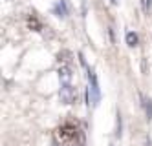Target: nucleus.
<instances>
[{"mask_svg": "<svg viewBox=\"0 0 152 146\" xmlns=\"http://www.w3.org/2000/svg\"><path fill=\"white\" fill-rule=\"evenodd\" d=\"M145 113H147V121H152V100L150 99H145Z\"/></svg>", "mask_w": 152, "mask_h": 146, "instance_id": "10", "label": "nucleus"}, {"mask_svg": "<svg viewBox=\"0 0 152 146\" xmlns=\"http://www.w3.org/2000/svg\"><path fill=\"white\" fill-rule=\"evenodd\" d=\"M59 97H61L62 104H73L75 99H77V89H75L72 84H62L61 92H59Z\"/></svg>", "mask_w": 152, "mask_h": 146, "instance_id": "2", "label": "nucleus"}, {"mask_svg": "<svg viewBox=\"0 0 152 146\" xmlns=\"http://www.w3.org/2000/svg\"><path fill=\"white\" fill-rule=\"evenodd\" d=\"M88 78H90V92H92V102L94 106L99 104L101 100V89H99V82H97V75L94 70H88Z\"/></svg>", "mask_w": 152, "mask_h": 146, "instance_id": "3", "label": "nucleus"}, {"mask_svg": "<svg viewBox=\"0 0 152 146\" xmlns=\"http://www.w3.org/2000/svg\"><path fill=\"white\" fill-rule=\"evenodd\" d=\"M57 60L61 62V66H70V62H72V53H70L68 49L59 51V53H57Z\"/></svg>", "mask_w": 152, "mask_h": 146, "instance_id": "5", "label": "nucleus"}, {"mask_svg": "<svg viewBox=\"0 0 152 146\" xmlns=\"http://www.w3.org/2000/svg\"><path fill=\"white\" fill-rule=\"evenodd\" d=\"M117 119H115V137L119 139L123 135V119H121V113L117 111V115H115Z\"/></svg>", "mask_w": 152, "mask_h": 146, "instance_id": "7", "label": "nucleus"}, {"mask_svg": "<svg viewBox=\"0 0 152 146\" xmlns=\"http://www.w3.org/2000/svg\"><path fill=\"white\" fill-rule=\"evenodd\" d=\"M84 142V135L79 128L77 121H66L64 124H61L55 131H53V144H62V142Z\"/></svg>", "mask_w": 152, "mask_h": 146, "instance_id": "1", "label": "nucleus"}, {"mask_svg": "<svg viewBox=\"0 0 152 146\" xmlns=\"http://www.w3.org/2000/svg\"><path fill=\"white\" fill-rule=\"evenodd\" d=\"M28 28H29V29H33V31H42L40 22H39L35 17H29V18H28Z\"/></svg>", "mask_w": 152, "mask_h": 146, "instance_id": "8", "label": "nucleus"}, {"mask_svg": "<svg viewBox=\"0 0 152 146\" xmlns=\"http://www.w3.org/2000/svg\"><path fill=\"white\" fill-rule=\"evenodd\" d=\"M53 146H84L83 141H77V142H62V144H53Z\"/></svg>", "mask_w": 152, "mask_h": 146, "instance_id": "11", "label": "nucleus"}, {"mask_svg": "<svg viewBox=\"0 0 152 146\" xmlns=\"http://www.w3.org/2000/svg\"><path fill=\"white\" fill-rule=\"evenodd\" d=\"M137 42H139L137 35H136V33H132V31H128V33H126V44H128L130 48H136Z\"/></svg>", "mask_w": 152, "mask_h": 146, "instance_id": "9", "label": "nucleus"}, {"mask_svg": "<svg viewBox=\"0 0 152 146\" xmlns=\"http://www.w3.org/2000/svg\"><path fill=\"white\" fill-rule=\"evenodd\" d=\"M152 7V0H147V9H150Z\"/></svg>", "mask_w": 152, "mask_h": 146, "instance_id": "12", "label": "nucleus"}, {"mask_svg": "<svg viewBox=\"0 0 152 146\" xmlns=\"http://www.w3.org/2000/svg\"><path fill=\"white\" fill-rule=\"evenodd\" d=\"M59 78L62 84H70L72 82V68L70 66H61L59 68Z\"/></svg>", "mask_w": 152, "mask_h": 146, "instance_id": "4", "label": "nucleus"}, {"mask_svg": "<svg viewBox=\"0 0 152 146\" xmlns=\"http://www.w3.org/2000/svg\"><path fill=\"white\" fill-rule=\"evenodd\" d=\"M53 11H55V15H57V17L64 18V17L68 15V7H66V2H64V0H59V2L55 4V7H53Z\"/></svg>", "mask_w": 152, "mask_h": 146, "instance_id": "6", "label": "nucleus"}]
</instances>
